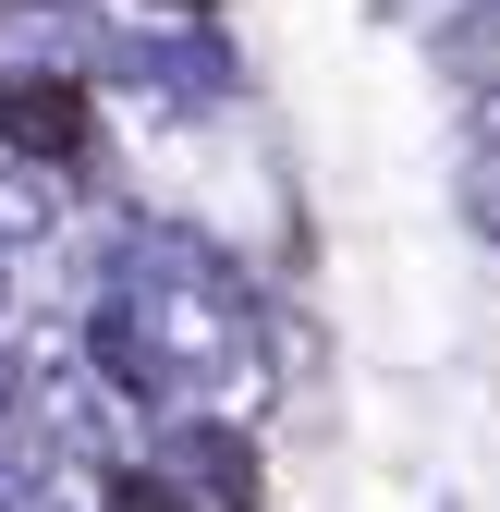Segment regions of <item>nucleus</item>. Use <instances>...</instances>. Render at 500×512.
Listing matches in <instances>:
<instances>
[{
  "mask_svg": "<svg viewBox=\"0 0 500 512\" xmlns=\"http://www.w3.org/2000/svg\"><path fill=\"white\" fill-rule=\"evenodd\" d=\"M0 135H13L25 159H74L86 147V86H13L0 98Z\"/></svg>",
  "mask_w": 500,
  "mask_h": 512,
  "instance_id": "1",
  "label": "nucleus"
},
{
  "mask_svg": "<svg viewBox=\"0 0 500 512\" xmlns=\"http://www.w3.org/2000/svg\"><path fill=\"white\" fill-rule=\"evenodd\" d=\"M110 500H122V512H183V500H171V488H159V476H122V488H110Z\"/></svg>",
  "mask_w": 500,
  "mask_h": 512,
  "instance_id": "2",
  "label": "nucleus"
}]
</instances>
